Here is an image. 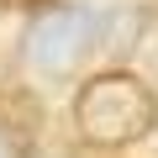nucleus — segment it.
Returning a JSON list of instances; mask_svg holds the SVG:
<instances>
[{
  "label": "nucleus",
  "mask_w": 158,
  "mask_h": 158,
  "mask_svg": "<svg viewBox=\"0 0 158 158\" xmlns=\"http://www.w3.org/2000/svg\"><path fill=\"white\" fill-rule=\"evenodd\" d=\"M90 48H100V16L90 6H53V11H42L27 27V42H21V53H27V63L37 74H74Z\"/></svg>",
  "instance_id": "f03ea898"
},
{
  "label": "nucleus",
  "mask_w": 158,
  "mask_h": 158,
  "mask_svg": "<svg viewBox=\"0 0 158 158\" xmlns=\"http://www.w3.org/2000/svg\"><path fill=\"white\" fill-rule=\"evenodd\" d=\"M74 127L95 148H132L158 127V100L137 74H95L74 95Z\"/></svg>",
  "instance_id": "f257e3e1"
},
{
  "label": "nucleus",
  "mask_w": 158,
  "mask_h": 158,
  "mask_svg": "<svg viewBox=\"0 0 158 158\" xmlns=\"http://www.w3.org/2000/svg\"><path fill=\"white\" fill-rule=\"evenodd\" d=\"M0 158H6V148H0Z\"/></svg>",
  "instance_id": "7ed1b4c3"
}]
</instances>
